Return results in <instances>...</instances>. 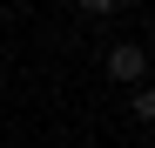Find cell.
Returning a JSON list of instances; mask_svg holds the SVG:
<instances>
[{
  "label": "cell",
  "mask_w": 155,
  "mask_h": 148,
  "mask_svg": "<svg viewBox=\"0 0 155 148\" xmlns=\"http://www.w3.org/2000/svg\"><path fill=\"white\" fill-rule=\"evenodd\" d=\"M128 114H135V121H155V88H148V81L128 88Z\"/></svg>",
  "instance_id": "2"
},
{
  "label": "cell",
  "mask_w": 155,
  "mask_h": 148,
  "mask_svg": "<svg viewBox=\"0 0 155 148\" xmlns=\"http://www.w3.org/2000/svg\"><path fill=\"white\" fill-rule=\"evenodd\" d=\"M108 74H115L121 88H142V81H148V47H142V40H115V47H108Z\"/></svg>",
  "instance_id": "1"
},
{
  "label": "cell",
  "mask_w": 155,
  "mask_h": 148,
  "mask_svg": "<svg viewBox=\"0 0 155 148\" xmlns=\"http://www.w3.org/2000/svg\"><path fill=\"white\" fill-rule=\"evenodd\" d=\"M115 7H121V0H81V20H108Z\"/></svg>",
  "instance_id": "3"
}]
</instances>
